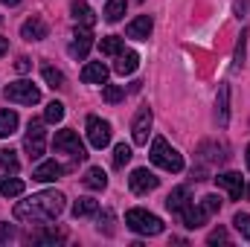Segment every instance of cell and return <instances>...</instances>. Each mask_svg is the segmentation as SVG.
<instances>
[{"mask_svg":"<svg viewBox=\"0 0 250 247\" xmlns=\"http://www.w3.org/2000/svg\"><path fill=\"white\" fill-rule=\"evenodd\" d=\"M64 204H67V198L62 192L47 189V192H38V195H32L26 201H18L12 215L18 221H26V224H47V221H56L62 215Z\"/></svg>","mask_w":250,"mask_h":247,"instance_id":"obj_1","label":"cell"},{"mask_svg":"<svg viewBox=\"0 0 250 247\" xmlns=\"http://www.w3.org/2000/svg\"><path fill=\"white\" fill-rule=\"evenodd\" d=\"M148 157H151L154 166H160V169H166V172H172V175L184 172V154H181L178 148H172L163 137H154V140H151Z\"/></svg>","mask_w":250,"mask_h":247,"instance_id":"obj_2","label":"cell"},{"mask_svg":"<svg viewBox=\"0 0 250 247\" xmlns=\"http://www.w3.org/2000/svg\"><path fill=\"white\" fill-rule=\"evenodd\" d=\"M53 148H56V154H67L73 163L87 160V148H84V143H82V140H79V134H76V131H70V128L56 131V137H53Z\"/></svg>","mask_w":250,"mask_h":247,"instance_id":"obj_3","label":"cell"},{"mask_svg":"<svg viewBox=\"0 0 250 247\" xmlns=\"http://www.w3.org/2000/svg\"><path fill=\"white\" fill-rule=\"evenodd\" d=\"M125 227L134 230L137 236H160L163 233V221L154 212H146V209H128L125 212Z\"/></svg>","mask_w":250,"mask_h":247,"instance_id":"obj_4","label":"cell"},{"mask_svg":"<svg viewBox=\"0 0 250 247\" xmlns=\"http://www.w3.org/2000/svg\"><path fill=\"white\" fill-rule=\"evenodd\" d=\"M6 102H15V105H38L41 102V90L29 82V79H21V82H12L6 90H3Z\"/></svg>","mask_w":250,"mask_h":247,"instance_id":"obj_5","label":"cell"},{"mask_svg":"<svg viewBox=\"0 0 250 247\" xmlns=\"http://www.w3.org/2000/svg\"><path fill=\"white\" fill-rule=\"evenodd\" d=\"M44 137H47V131H44V120H29L23 148H26V154H29L32 160H38V157L44 154Z\"/></svg>","mask_w":250,"mask_h":247,"instance_id":"obj_6","label":"cell"},{"mask_svg":"<svg viewBox=\"0 0 250 247\" xmlns=\"http://www.w3.org/2000/svg\"><path fill=\"white\" fill-rule=\"evenodd\" d=\"M128 186H131L134 195H148V192H154L160 186V178L154 172H148V169H134L131 178H128Z\"/></svg>","mask_w":250,"mask_h":247,"instance_id":"obj_7","label":"cell"},{"mask_svg":"<svg viewBox=\"0 0 250 247\" xmlns=\"http://www.w3.org/2000/svg\"><path fill=\"white\" fill-rule=\"evenodd\" d=\"M87 143L93 148H105L111 143V123H105L99 117H87Z\"/></svg>","mask_w":250,"mask_h":247,"instance_id":"obj_8","label":"cell"},{"mask_svg":"<svg viewBox=\"0 0 250 247\" xmlns=\"http://www.w3.org/2000/svg\"><path fill=\"white\" fill-rule=\"evenodd\" d=\"M151 111L148 108H140L137 111V117H134V125H131V137H134V143L137 145H146L148 143V134H151Z\"/></svg>","mask_w":250,"mask_h":247,"instance_id":"obj_9","label":"cell"},{"mask_svg":"<svg viewBox=\"0 0 250 247\" xmlns=\"http://www.w3.org/2000/svg\"><path fill=\"white\" fill-rule=\"evenodd\" d=\"M90 47H93V35H90V29H87V26L76 29V35H73V41H70V56L82 62V59H87Z\"/></svg>","mask_w":250,"mask_h":247,"instance_id":"obj_10","label":"cell"},{"mask_svg":"<svg viewBox=\"0 0 250 247\" xmlns=\"http://www.w3.org/2000/svg\"><path fill=\"white\" fill-rule=\"evenodd\" d=\"M64 172H67V166H62L59 160H44L41 166H35L32 181H38V184H50V181H59Z\"/></svg>","mask_w":250,"mask_h":247,"instance_id":"obj_11","label":"cell"},{"mask_svg":"<svg viewBox=\"0 0 250 247\" xmlns=\"http://www.w3.org/2000/svg\"><path fill=\"white\" fill-rule=\"evenodd\" d=\"M151 29H154V21H151L148 15H140V18H134V21L125 26V35L134 38V41H148Z\"/></svg>","mask_w":250,"mask_h":247,"instance_id":"obj_12","label":"cell"},{"mask_svg":"<svg viewBox=\"0 0 250 247\" xmlns=\"http://www.w3.org/2000/svg\"><path fill=\"white\" fill-rule=\"evenodd\" d=\"M50 35V26L41 21V18H29V21H23V26H21V38L23 41H44Z\"/></svg>","mask_w":250,"mask_h":247,"instance_id":"obj_13","label":"cell"},{"mask_svg":"<svg viewBox=\"0 0 250 247\" xmlns=\"http://www.w3.org/2000/svg\"><path fill=\"white\" fill-rule=\"evenodd\" d=\"M215 184L221 186V189H227L230 201H239V198H242L245 184H242V175H239V172H224V175H218V178H215Z\"/></svg>","mask_w":250,"mask_h":247,"instance_id":"obj_14","label":"cell"},{"mask_svg":"<svg viewBox=\"0 0 250 247\" xmlns=\"http://www.w3.org/2000/svg\"><path fill=\"white\" fill-rule=\"evenodd\" d=\"M70 15H73V21H76L79 26H87V29H90V26L96 23V12H93L84 0H73V3H70Z\"/></svg>","mask_w":250,"mask_h":247,"instance_id":"obj_15","label":"cell"},{"mask_svg":"<svg viewBox=\"0 0 250 247\" xmlns=\"http://www.w3.org/2000/svg\"><path fill=\"white\" fill-rule=\"evenodd\" d=\"M82 82H84V84H105V82H108V67H105L102 62L84 64V70H82Z\"/></svg>","mask_w":250,"mask_h":247,"instance_id":"obj_16","label":"cell"},{"mask_svg":"<svg viewBox=\"0 0 250 247\" xmlns=\"http://www.w3.org/2000/svg\"><path fill=\"white\" fill-rule=\"evenodd\" d=\"M187 204H192L189 186H178V189H172V192L166 195V209H169V212H181Z\"/></svg>","mask_w":250,"mask_h":247,"instance_id":"obj_17","label":"cell"},{"mask_svg":"<svg viewBox=\"0 0 250 247\" xmlns=\"http://www.w3.org/2000/svg\"><path fill=\"white\" fill-rule=\"evenodd\" d=\"M181 218H184V227H189V230H198V227L207 224V212L201 209V204H198V206H195V204H187V206L181 209Z\"/></svg>","mask_w":250,"mask_h":247,"instance_id":"obj_18","label":"cell"},{"mask_svg":"<svg viewBox=\"0 0 250 247\" xmlns=\"http://www.w3.org/2000/svg\"><path fill=\"white\" fill-rule=\"evenodd\" d=\"M215 117H218V125H221V128H227V123H230V87H227V84H221V87H218Z\"/></svg>","mask_w":250,"mask_h":247,"instance_id":"obj_19","label":"cell"},{"mask_svg":"<svg viewBox=\"0 0 250 247\" xmlns=\"http://www.w3.org/2000/svg\"><path fill=\"white\" fill-rule=\"evenodd\" d=\"M137 67H140V56H137L134 50H123V53L117 56V64H114L117 76H131Z\"/></svg>","mask_w":250,"mask_h":247,"instance_id":"obj_20","label":"cell"},{"mask_svg":"<svg viewBox=\"0 0 250 247\" xmlns=\"http://www.w3.org/2000/svg\"><path fill=\"white\" fill-rule=\"evenodd\" d=\"M96 212H99V201H93V198H79L73 204V215L76 218H90Z\"/></svg>","mask_w":250,"mask_h":247,"instance_id":"obj_21","label":"cell"},{"mask_svg":"<svg viewBox=\"0 0 250 247\" xmlns=\"http://www.w3.org/2000/svg\"><path fill=\"white\" fill-rule=\"evenodd\" d=\"M84 186H87V189H105V186H108V175H105V169L90 166L87 175H84Z\"/></svg>","mask_w":250,"mask_h":247,"instance_id":"obj_22","label":"cell"},{"mask_svg":"<svg viewBox=\"0 0 250 247\" xmlns=\"http://www.w3.org/2000/svg\"><path fill=\"white\" fill-rule=\"evenodd\" d=\"M125 9H128V0H108V6H105V21L108 23H117V21H123Z\"/></svg>","mask_w":250,"mask_h":247,"instance_id":"obj_23","label":"cell"},{"mask_svg":"<svg viewBox=\"0 0 250 247\" xmlns=\"http://www.w3.org/2000/svg\"><path fill=\"white\" fill-rule=\"evenodd\" d=\"M18 123H21V120H18L15 111H9V108L0 111V137H12V134L18 131Z\"/></svg>","mask_w":250,"mask_h":247,"instance_id":"obj_24","label":"cell"},{"mask_svg":"<svg viewBox=\"0 0 250 247\" xmlns=\"http://www.w3.org/2000/svg\"><path fill=\"white\" fill-rule=\"evenodd\" d=\"M0 195H3V198H18V195H23V181H21V178H3V181H0Z\"/></svg>","mask_w":250,"mask_h":247,"instance_id":"obj_25","label":"cell"},{"mask_svg":"<svg viewBox=\"0 0 250 247\" xmlns=\"http://www.w3.org/2000/svg\"><path fill=\"white\" fill-rule=\"evenodd\" d=\"M99 50H102V56H120V53L125 50V44H123V38H117V35H108V38H102Z\"/></svg>","mask_w":250,"mask_h":247,"instance_id":"obj_26","label":"cell"},{"mask_svg":"<svg viewBox=\"0 0 250 247\" xmlns=\"http://www.w3.org/2000/svg\"><path fill=\"white\" fill-rule=\"evenodd\" d=\"M0 169H3V172H12V175L21 169V160H18V154H15L12 148H3V151H0Z\"/></svg>","mask_w":250,"mask_h":247,"instance_id":"obj_27","label":"cell"},{"mask_svg":"<svg viewBox=\"0 0 250 247\" xmlns=\"http://www.w3.org/2000/svg\"><path fill=\"white\" fill-rule=\"evenodd\" d=\"M62 120H64V105H62V102H56V99H53V102L47 105V111H44V123L59 125Z\"/></svg>","mask_w":250,"mask_h":247,"instance_id":"obj_28","label":"cell"},{"mask_svg":"<svg viewBox=\"0 0 250 247\" xmlns=\"http://www.w3.org/2000/svg\"><path fill=\"white\" fill-rule=\"evenodd\" d=\"M44 82H47L53 90L67 87V84H64V73H62V70H56V67H44Z\"/></svg>","mask_w":250,"mask_h":247,"instance_id":"obj_29","label":"cell"},{"mask_svg":"<svg viewBox=\"0 0 250 247\" xmlns=\"http://www.w3.org/2000/svg\"><path fill=\"white\" fill-rule=\"evenodd\" d=\"M123 96H125V90L120 84H108V82H105V87H102V99H105V102L117 105V102H123Z\"/></svg>","mask_w":250,"mask_h":247,"instance_id":"obj_30","label":"cell"},{"mask_svg":"<svg viewBox=\"0 0 250 247\" xmlns=\"http://www.w3.org/2000/svg\"><path fill=\"white\" fill-rule=\"evenodd\" d=\"M131 157H134L131 145H125V143H120V145L114 148V166H117V169H123V166L128 163V160H131Z\"/></svg>","mask_w":250,"mask_h":247,"instance_id":"obj_31","label":"cell"},{"mask_svg":"<svg viewBox=\"0 0 250 247\" xmlns=\"http://www.w3.org/2000/svg\"><path fill=\"white\" fill-rule=\"evenodd\" d=\"M233 227L242 233V239L250 242V215L248 212H236V215H233Z\"/></svg>","mask_w":250,"mask_h":247,"instance_id":"obj_32","label":"cell"},{"mask_svg":"<svg viewBox=\"0 0 250 247\" xmlns=\"http://www.w3.org/2000/svg\"><path fill=\"white\" fill-rule=\"evenodd\" d=\"M245 53H248V32H242V38H239V44H236V59H233V67H236V70L245 67Z\"/></svg>","mask_w":250,"mask_h":247,"instance_id":"obj_33","label":"cell"},{"mask_svg":"<svg viewBox=\"0 0 250 247\" xmlns=\"http://www.w3.org/2000/svg\"><path fill=\"white\" fill-rule=\"evenodd\" d=\"M201 209L207 212V218L215 215V212L221 209V198H218V195H207V198H201Z\"/></svg>","mask_w":250,"mask_h":247,"instance_id":"obj_34","label":"cell"},{"mask_svg":"<svg viewBox=\"0 0 250 247\" xmlns=\"http://www.w3.org/2000/svg\"><path fill=\"white\" fill-rule=\"evenodd\" d=\"M35 242H41V245H56V242H64V233L62 230H44L41 236H35Z\"/></svg>","mask_w":250,"mask_h":247,"instance_id":"obj_35","label":"cell"},{"mask_svg":"<svg viewBox=\"0 0 250 247\" xmlns=\"http://www.w3.org/2000/svg\"><path fill=\"white\" fill-rule=\"evenodd\" d=\"M105 230V236H114V212L111 209H105L102 215H99V233Z\"/></svg>","mask_w":250,"mask_h":247,"instance_id":"obj_36","label":"cell"},{"mask_svg":"<svg viewBox=\"0 0 250 247\" xmlns=\"http://www.w3.org/2000/svg\"><path fill=\"white\" fill-rule=\"evenodd\" d=\"M218 242L227 245V230H224V227H218V230H212V233L207 236V245H218Z\"/></svg>","mask_w":250,"mask_h":247,"instance_id":"obj_37","label":"cell"},{"mask_svg":"<svg viewBox=\"0 0 250 247\" xmlns=\"http://www.w3.org/2000/svg\"><path fill=\"white\" fill-rule=\"evenodd\" d=\"M15 239V227L12 224H0V245L3 242H12Z\"/></svg>","mask_w":250,"mask_h":247,"instance_id":"obj_38","label":"cell"},{"mask_svg":"<svg viewBox=\"0 0 250 247\" xmlns=\"http://www.w3.org/2000/svg\"><path fill=\"white\" fill-rule=\"evenodd\" d=\"M29 67H32V62H29L26 56H21V59L15 62V70H18V73H29Z\"/></svg>","mask_w":250,"mask_h":247,"instance_id":"obj_39","label":"cell"},{"mask_svg":"<svg viewBox=\"0 0 250 247\" xmlns=\"http://www.w3.org/2000/svg\"><path fill=\"white\" fill-rule=\"evenodd\" d=\"M248 15V0H236V18H245Z\"/></svg>","mask_w":250,"mask_h":247,"instance_id":"obj_40","label":"cell"},{"mask_svg":"<svg viewBox=\"0 0 250 247\" xmlns=\"http://www.w3.org/2000/svg\"><path fill=\"white\" fill-rule=\"evenodd\" d=\"M6 50H9V41H6V38H3V35H0V56H3V53H6Z\"/></svg>","mask_w":250,"mask_h":247,"instance_id":"obj_41","label":"cell"},{"mask_svg":"<svg viewBox=\"0 0 250 247\" xmlns=\"http://www.w3.org/2000/svg\"><path fill=\"white\" fill-rule=\"evenodd\" d=\"M0 3H6V6H18L21 0H0Z\"/></svg>","mask_w":250,"mask_h":247,"instance_id":"obj_42","label":"cell"},{"mask_svg":"<svg viewBox=\"0 0 250 247\" xmlns=\"http://www.w3.org/2000/svg\"><path fill=\"white\" fill-rule=\"evenodd\" d=\"M245 160H248V169H250V143H248V151H245Z\"/></svg>","mask_w":250,"mask_h":247,"instance_id":"obj_43","label":"cell"},{"mask_svg":"<svg viewBox=\"0 0 250 247\" xmlns=\"http://www.w3.org/2000/svg\"><path fill=\"white\" fill-rule=\"evenodd\" d=\"M245 192H248V201H250V184H248V186H245Z\"/></svg>","mask_w":250,"mask_h":247,"instance_id":"obj_44","label":"cell"},{"mask_svg":"<svg viewBox=\"0 0 250 247\" xmlns=\"http://www.w3.org/2000/svg\"><path fill=\"white\" fill-rule=\"evenodd\" d=\"M0 21H3V18H0Z\"/></svg>","mask_w":250,"mask_h":247,"instance_id":"obj_45","label":"cell"}]
</instances>
